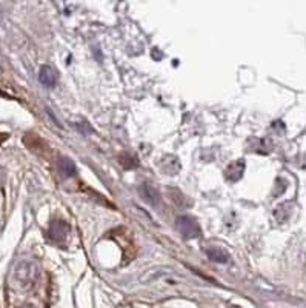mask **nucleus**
Returning a JSON list of instances; mask_svg holds the SVG:
<instances>
[{"label":"nucleus","mask_w":306,"mask_h":308,"mask_svg":"<svg viewBox=\"0 0 306 308\" xmlns=\"http://www.w3.org/2000/svg\"><path fill=\"white\" fill-rule=\"evenodd\" d=\"M206 256L209 258V261L212 262H217V264H226L229 261V255L220 247H211L205 250Z\"/></svg>","instance_id":"8"},{"label":"nucleus","mask_w":306,"mask_h":308,"mask_svg":"<svg viewBox=\"0 0 306 308\" xmlns=\"http://www.w3.org/2000/svg\"><path fill=\"white\" fill-rule=\"evenodd\" d=\"M119 162L125 170H131V168H136L139 165V160L131 153H122L119 156Z\"/></svg>","instance_id":"9"},{"label":"nucleus","mask_w":306,"mask_h":308,"mask_svg":"<svg viewBox=\"0 0 306 308\" xmlns=\"http://www.w3.org/2000/svg\"><path fill=\"white\" fill-rule=\"evenodd\" d=\"M57 170L63 177H73L77 174V168L74 165V162L68 157H60L57 160Z\"/></svg>","instance_id":"7"},{"label":"nucleus","mask_w":306,"mask_h":308,"mask_svg":"<svg viewBox=\"0 0 306 308\" xmlns=\"http://www.w3.org/2000/svg\"><path fill=\"white\" fill-rule=\"evenodd\" d=\"M177 230L180 231V234L185 238V239H195L199 238L202 234V228L199 225L194 217L191 216H180L177 217V222H175Z\"/></svg>","instance_id":"2"},{"label":"nucleus","mask_w":306,"mask_h":308,"mask_svg":"<svg viewBox=\"0 0 306 308\" xmlns=\"http://www.w3.org/2000/svg\"><path fill=\"white\" fill-rule=\"evenodd\" d=\"M39 80L43 86L46 88H54V85H56V72H54V69L49 66V65H43L40 68V72H39Z\"/></svg>","instance_id":"6"},{"label":"nucleus","mask_w":306,"mask_h":308,"mask_svg":"<svg viewBox=\"0 0 306 308\" xmlns=\"http://www.w3.org/2000/svg\"><path fill=\"white\" fill-rule=\"evenodd\" d=\"M245 160L239 159V160H234L231 164L226 167L225 170V177L229 182H239V180L243 177V173H245Z\"/></svg>","instance_id":"4"},{"label":"nucleus","mask_w":306,"mask_h":308,"mask_svg":"<svg viewBox=\"0 0 306 308\" xmlns=\"http://www.w3.org/2000/svg\"><path fill=\"white\" fill-rule=\"evenodd\" d=\"M49 238L56 242H63L69 233V225L65 221H52V224L49 225Z\"/></svg>","instance_id":"3"},{"label":"nucleus","mask_w":306,"mask_h":308,"mask_svg":"<svg viewBox=\"0 0 306 308\" xmlns=\"http://www.w3.org/2000/svg\"><path fill=\"white\" fill-rule=\"evenodd\" d=\"M169 193L171 194H174V196H171V199H172V201L177 204V205H180V207H189L192 202L189 201V199L183 194V193H180L178 190H174V188H171L169 190Z\"/></svg>","instance_id":"10"},{"label":"nucleus","mask_w":306,"mask_h":308,"mask_svg":"<svg viewBox=\"0 0 306 308\" xmlns=\"http://www.w3.org/2000/svg\"><path fill=\"white\" fill-rule=\"evenodd\" d=\"M139 193H140L143 201H147L150 205L157 207V205L160 204V194H158V191H157L153 185H150L148 182H143V184L139 187Z\"/></svg>","instance_id":"5"},{"label":"nucleus","mask_w":306,"mask_h":308,"mask_svg":"<svg viewBox=\"0 0 306 308\" xmlns=\"http://www.w3.org/2000/svg\"><path fill=\"white\" fill-rule=\"evenodd\" d=\"M14 273H15V279L19 281L20 285L29 287V285H34V282L37 281L39 270L35 267V264H32L31 261H22L15 267Z\"/></svg>","instance_id":"1"},{"label":"nucleus","mask_w":306,"mask_h":308,"mask_svg":"<svg viewBox=\"0 0 306 308\" xmlns=\"http://www.w3.org/2000/svg\"><path fill=\"white\" fill-rule=\"evenodd\" d=\"M19 308H34L32 305H22V307H19Z\"/></svg>","instance_id":"11"},{"label":"nucleus","mask_w":306,"mask_h":308,"mask_svg":"<svg viewBox=\"0 0 306 308\" xmlns=\"http://www.w3.org/2000/svg\"><path fill=\"white\" fill-rule=\"evenodd\" d=\"M46 308H48V307H46Z\"/></svg>","instance_id":"12"}]
</instances>
